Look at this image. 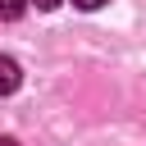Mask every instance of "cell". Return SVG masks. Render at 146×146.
Wrapping results in <instances>:
<instances>
[{"mask_svg": "<svg viewBox=\"0 0 146 146\" xmlns=\"http://www.w3.org/2000/svg\"><path fill=\"white\" fill-rule=\"evenodd\" d=\"M32 0H0V18L5 23H14V18H23V9H27Z\"/></svg>", "mask_w": 146, "mask_h": 146, "instance_id": "2", "label": "cell"}, {"mask_svg": "<svg viewBox=\"0 0 146 146\" xmlns=\"http://www.w3.org/2000/svg\"><path fill=\"white\" fill-rule=\"evenodd\" d=\"M0 146H18V141H14V137H0Z\"/></svg>", "mask_w": 146, "mask_h": 146, "instance_id": "5", "label": "cell"}, {"mask_svg": "<svg viewBox=\"0 0 146 146\" xmlns=\"http://www.w3.org/2000/svg\"><path fill=\"white\" fill-rule=\"evenodd\" d=\"M18 87H23V68H18V59L0 55V96H14Z\"/></svg>", "mask_w": 146, "mask_h": 146, "instance_id": "1", "label": "cell"}, {"mask_svg": "<svg viewBox=\"0 0 146 146\" xmlns=\"http://www.w3.org/2000/svg\"><path fill=\"white\" fill-rule=\"evenodd\" d=\"M73 5H78V9H100L105 0H73Z\"/></svg>", "mask_w": 146, "mask_h": 146, "instance_id": "3", "label": "cell"}, {"mask_svg": "<svg viewBox=\"0 0 146 146\" xmlns=\"http://www.w3.org/2000/svg\"><path fill=\"white\" fill-rule=\"evenodd\" d=\"M32 5H36V9H59L64 0H32Z\"/></svg>", "mask_w": 146, "mask_h": 146, "instance_id": "4", "label": "cell"}]
</instances>
